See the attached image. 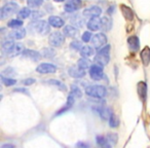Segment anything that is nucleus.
Wrapping results in <instances>:
<instances>
[{
    "label": "nucleus",
    "mask_w": 150,
    "mask_h": 148,
    "mask_svg": "<svg viewBox=\"0 0 150 148\" xmlns=\"http://www.w3.org/2000/svg\"><path fill=\"white\" fill-rule=\"evenodd\" d=\"M70 94H72L75 98H81L82 97V91L80 90V88L76 84H72L71 86V91Z\"/></svg>",
    "instance_id": "nucleus-29"
},
{
    "label": "nucleus",
    "mask_w": 150,
    "mask_h": 148,
    "mask_svg": "<svg viewBox=\"0 0 150 148\" xmlns=\"http://www.w3.org/2000/svg\"><path fill=\"white\" fill-rule=\"evenodd\" d=\"M25 50L26 48H25V46L23 45V43H21V42H17V43L15 44V46H13V50H11L7 56L11 57V58H13V57L19 56V55L23 54V52H25Z\"/></svg>",
    "instance_id": "nucleus-21"
},
{
    "label": "nucleus",
    "mask_w": 150,
    "mask_h": 148,
    "mask_svg": "<svg viewBox=\"0 0 150 148\" xmlns=\"http://www.w3.org/2000/svg\"><path fill=\"white\" fill-rule=\"evenodd\" d=\"M106 137H107V139L109 140L110 143H112V144L117 143V135L116 134H108Z\"/></svg>",
    "instance_id": "nucleus-39"
},
{
    "label": "nucleus",
    "mask_w": 150,
    "mask_h": 148,
    "mask_svg": "<svg viewBox=\"0 0 150 148\" xmlns=\"http://www.w3.org/2000/svg\"><path fill=\"white\" fill-rule=\"evenodd\" d=\"M90 72V76L92 79L96 80V81H99L101 80L103 77H104V71H103V67L99 66V65L95 64V65H92L88 70Z\"/></svg>",
    "instance_id": "nucleus-6"
},
{
    "label": "nucleus",
    "mask_w": 150,
    "mask_h": 148,
    "mask_svg": "<svg viewBox=\"0 0 150 148\" xmlns=\"http://www.w3.org/2000/svg\"><path fill=\"white\" fill-rule=\"evenodd\" d=\"M42 15H43V13H40V11H33V13H32V19L36 20V19H38V18L42 17Z\"/></svg>",
    "instance_id": "nucleus-41"
},
{
    "label": "nucleus",
    "mask_w": 150,
    "mask_h": 148,
    "mask_svg": "<svg viewBox=\"0 0 150 148\" xmlns=\"http://www.w3.org/2000/svg\"><path fill=\"white\" fill-rule=\"evenodd\" d=\"M120 9H121V13H122L123 17L127 21H132L134 19V13L132 11L131 7L127 6L125 4H121L120 5Z\"/></svg>",
    "instance_id": "nucleus-23"
},
{
    "label": "nucleus",
    "mask_w": 150,
    "mask_h": 148,
    "mask_svg": "<svg viewBox=\"0 0 150 148\" xmlns=\"http://www.w3.org/2000/svg\"><path fill=\"white\" fill-rule=\"evenodd\" d=\"M92 43L94 45V47L98 48H102L103 46L106 45L107 43V36L104 33H97L95 36H93L92 38Z\"/></svg>",
    "instance_id": "nucleus-7"
},
{
    "label": "nucleus",
    "mask_w": 150,
    "mask_h": 148,
    "mask_svg": "<svg viewBox=\"0 0 150 148\" xmlns=\"http://www.w3.org/2000/svg\"><path fill=\"white\" fill-rule=\"evenodd\" d=\"M94 60L95 63L99 66H106L110 61V45H105L102 48H100Z\"/></svg>",
    "instance_id": "nucleus-1"
},
{
    "label": "nucleus",
    "mask_w": 150,
    "mask_h": 148,
    "mask_svg": "<svg viewBox=\"0 0 150 148\" xmlns=\"http://www.w3.org/2000/svg\"><path fill=\"white\" fill-rule=\"evenodd\" d=\"M72 24L74 26H78V27H82V24H83V21H82L81 19H80V17H75V18H73L72 20Z\"/></svg>",
    "instance_id": "nucleus-38"
},
{
    "label": "nucleus",
    "mask_w": 150,
    "mask_h": 148,
    "mask_svg": "<svg viewBox=\"0 0 150 148\" xmlns=\"http://www.w3.org/2000/svg\"><path fill=\"white\" fill-rule=\"evenodd\" d=\"M48 24H50L52 27L54 28H62L64 27L65 25V22L62 18L58 17V16H50L48 18Z\"/></svg>",
    "instance_id": "nucleus-13"
},
{
    "label": "nucleus",
    "mask_w": 150,
    "mask_h": 148,
    "mask_svg": "<svg viewBox=\"0 0 150 148\" xmlns=\"http://www.w3.org/2000/svg\"><path fill=\"white\" fill-rule=\"evenodd\" d=\"M65 35L60 31H54L48 37V43L52 47H60L64 44Z\"/></svg>",
    "instance_id": "nucleus-5"
},
{
    "label": "nucleus",
    "mask_w": 150,
    "mask_h": 148,
    "mask_svg": "<svg viewBox=\"0 0 150 148\" xmlns=\"http://www.w3.org/2000/svg\"><path fill=\"white\" fill-rule=\"evenodd\" d=\"M22 82H23L24 86H31V84H33L35 82V79L34 78H26Z\"/></svg>",
    "instance_id": "nucleus-40"
},
{
    "label": "nucleus",
    "mask_w": 150,
    "mask_h": 148,
    "mask_svg": "<svg viewBox=\"0 0 150 148\" xmlns=\"http://www.w3.org/2000/svg\"><path fill=\"white\" fill-rule=\"evenodd\" d=\"M47 84H50V86H56V88H58L59 90L61 91H66V86H65L64 84H63L62 81H60V80H57V79H50L47 80Z\"/></svg>",
    "instance_id": "nucleus-28"
},
{
    "label": "nucleus",
    "mask_w": 150,
    "mask_h": 148,
    "mask_svg": "<svg viewBox=\"0 0 150 148\" xmlns=\"http://www.w3.org/2000/svg\"><path fill=\"white\" fill-rule=\"evenodd\" d=\"M63 33L66 37H70V38H73V37H76L78 35V29L75 26H72V25H67L64 27L63 29Z\"/></svg>",
    "instance_id": "nucleus-17"
},
{
    "label": "nucleus",
    "mask_w": 150,
    "mask_h": 148,
    "mask_svg": "<svg viewBox=\"0 0 150 148\" xmlns=\"http://www.w3.org/2000/svg\"><path fill=\"white\" fill-rule=\"evenodd\" d=\"M79 52L82 58H88V57H92L95 55V48L90 45H84Z\"/></svg>",
    "instance_id": "nucleus-26"
},
{
    "label": "nucleus",
    "mask_w": 150,
    "mask_h": 148,
    "mask_svg": "<svg viewBox=\"0 0 150 148\" xmlns=\"http://www.w3.org/2000/svg\"><path fill=\"white\" fill-rule=\"evenodd\" d=\"M94 110L98 113V115L104 120H109V118L111 117V115L113 114L112 111L108 107H103V106H97L96 108H94Z\"/></svg>",
    "instance_id": "nucleus-11"
},
{
    "label": "nucleus",
    "mask_w": 150,
    "mask_h": 148,
    "mask_svg": "<svg viewBox=\"0 0 150 148\" xmlns=\"http://www.w3.org/2000/svg\"><path fill=\"white\" fill-rule=\"evenodd\" d=\"M36 71L40 74H52L57 71V66L50 63H41L37 66Z\"/></svg>",
    "instance_id": "nucleus-8"
},
{
    "label": "nucleus",
    "mask_w": 150,
    "mask_h": 148,
    "mask_svg": "<svg viewBox=\"0 0 150 148\" xmlns=\"http://www.w3.org/2000/svg\"><path fill=\"white\" fill-rule=\"evenodd\" d=\"M42 3H43V0H27L28 6L32 7V8H36V7L41 6Z\"/></svg>",
    "instance_id": "nucleus-34"
},
{
    "label": "nucleus",
    "mask_w": 150,
    "mask_h": 148,
    "mask_svg": "<svg viewBox=\"0 0 150 148\" xmlns=\"http://www.w3.org/2000/svg\"><path fill=\"white\" fill-rule=\"evenodd\" d=\"M54 50H52V48H43L42 50V52H41V56L44 57V58H52L54 56Z\"/></svg>",
    "instance_id": "nucleus-36"
},
{
    "label": "nucleus",
    "mask_w": 150,
    "mask_h": 148,
    "mask_svg": "<svg viewBox=\"0 0 150 148\" xmlns=\"http://www.w3.org/2000/svg\"><path fill=\"white\" fill-rule=\"evenodd\" d=\"M15 44L16 43L13 41V39H11V38H7V39L3 40V42H2V50H3V52H4L6 55H8L9 52L13 50Z\"/></svg>",
    "instance_id": "nucleus-25"
},
{
    "label": "nucleus",
    "mask_w": 150,
    "mask_h": 148,
    "mask_svg": "<svg viewBox=\"0 0 150 148\" xmlns=\"http://www.w3.org/2000/svg\"><path fill=\"white\" fill-rule=\"evenodd\" d=\"M26 36V30L24 28H19V29H15L8 34V38L13 40H19L22 39Z\"/></svg>",
    "instance_id": "nucleus-18"
},
{
    "label": "nucleus",
    "mask_w": 150,
    "mask_h": 148,
    "mask_svg": "<svg viewBox=\"0 0 150 148\" xmlns=\"http://www.w3.org/2000/svg\"><path fill=\"white\" fill-rule=\"evenodd\" d=\"M23 57L30 59V60L34 61V62H37L41 58V52H36V50H25V52H23Z\"/></svg>",
    "instance_id": "nucleus-15"
},
{
    "label": "nucleus",
    "mask_w": 150,
    "mask_h": 148,
    "mask_svg": "<svg viewBox=\"0 0 150 148\" xmlns=\"http://www.w3.org/2000/svg\"><path fill=\"white\" fill-rule=\"evenodd\" d=\"M68 74L73 78H82L86 75V70L79 68L78 66H71L68 69Z\"/></svg>",
    "instance_id": "nucleus-12"
},
{
    "label": "nucleus",
    "mask_w": 150,
    "mask_h": 148,
    "mask_svg": "<svg viewBox=\"0 0 150 148\" xmlns=\"http://www.w3.org/2000/svg\"><path fill=\"white\" fill-rule=\"evenodd\" d=\"M108 123H109V125H110L111 127H117L119 125V120L115 114L111 115V117L109 118Z\"/></svg>",
    "instance_id": "nucleus-35"
},
{
    "label": "nucleus",
    "mask_w": 150,
    "mask_h": 148,
    "mask_svg": "<svg viewBox=\"0 0 150 148\" xmlns=\"http://www.w3.org/2000/svg\"><path fill=\"white\" fill-rule=\"evenodd\" d=\"M74 103H75V97L73 96L72 94H69L68 99H67L66 105H65V106L63 107L62 109H60V110H59L58 112L56 113V115H60V114H62V113H64V112H66V111H68L69 109H70L71 107H72L73 105H74Z\"/></svg>",
    "instance_id": "nucleus-19"
},
{
    "label": "nucleus",
    "mask_w": 150,
    "mask_h": 148,
    "mask_svg": "<svg viewBox=\"0 0 150 148\" xmlns=\"http://www.w3.org/2000/svg\"><path fill=\"white\" fill-rule=\"evenodd\" d=\"M111 28H112V19L109 16H105V17L101 18V29L107 32Z\"/></svg>",
    "instance_id": "nucleus-20"
},
{
    "label": "nucleus",
    "mask_w": 150,
    "mask_h": 148,
    "mask_svg": "<svg viewBox=\"0 0 150 148\" xmlns=\"http://www.w3.org/2000/svg\"><path fill=\"white\" fill-rule=\"evenodd\" d=\"M77 66L79 67V68L86 70V69H88V68H91V66H92V65L90 64V61H88V59L81 58V59H79V60H78Z\"/></svg>",
    "instance_id": "nucleus-30"
},
{
    "label": "nucleus",
    "mask_w": 150,
    "mask_h": 148,
    "mask_svg": "<svg viewBox=\"0 0 150 148\" xmlns=\"http://www.w3.org/2000/svg\"><path fill=\"white\" fill-rule=\"evenodd\" d=\"M127 44H129V47L133 52H138L140 50V40L137 36L132 35L127 38Z\"/></svg>",
    "instance_id": "nucleus-14"
},
{
    "label": "nucleus",
    "mask_w": 150,
    "mask_h": 148,
    "mask_svg": "<svg viewBox=\"0 0 150 148\" xmlns=\"http://www.w3.org/2000/svg\"><path fill=\"white\" fill-rule=\"evenodd\" d=\"M82 47H83L82 42L79 41V40H73V41L70 43V48L72 50H79L80 52Z\"/></svg>",
    "instance_id": "nucleus-32"
},
{
    "label": "nucleus",
    "mask_w": 150,
    "mask_h": 148,
    "mask_svg": "<svg viewBox=\"0 0 150 148\" xmlns=\"http://www.w3.org/2000/svg\"><path fill=\"white\" fill-rule=\"evenodd\" d=\"M82 2L81 0H69L65 3L64 5V9L67 13H74V11H78L81 6Z\"/></svg>",
    "instance_id": "nucleus-10"
},
{
    "label": "nucleus",
    "mask_w": 150,
    "mask_h": 148,
    "mask_svg": "<svg viewBox=\"0 0 150 148\" xmlns=\"http://www.w3.org/2000/svg\"><path fill=\"white\" fill-rule=\"evenodd\" d=\"M54 1H56V2H63L64 0H54Z\"/></svg>",
    "instance_id": "nucleus-43"
},
{
    "label": "nucleus",
    "mask_w": 150,
    "mask_h": 148,
    "mask_svg": "<svg viewBox=\"0 0 150 148\" xmlns=\"http://www.w3.org/2000/svg\"><path fill=\"white\" fill-rule=\"evenodd\" d=\"M1 148H16L15 145H13V144H3L2 146H1Z\"/></svg>",
    "instance_id": "nucleus-42"
},
{
    "label": "nucleus",
    "mask_w": 150,
    "mask_h": 148,
    "mask_svg": "<svg viewBox=\"0 0 150 148\" xmlns=\"http://www.w3.org/2000/svg\"><path fill=\"white\" fill-rule=\"evenodd\" d=\"M86 94L91 98H96V99H102L106 96L107 90L104 86L101 84H93V86H88L86 89Z\"/></svg>",
    "instance_id": "nucleus-2"
},
{
    "label": "nucleus",
    "mask_w": 150,
    "mask_h": 148,
    "mask_svg": "<svg viewBox=\"0 0 150 148\" xmlns=\"http://www.w3.org/2000/svg\"><path fill=\"white\" fill-rule=\"evenodd\" d=\"M97 144L100 148H111V143L105 136H97Z\"/></svg>",
    "instance_id": "nucleus-24"
},
{
    "label": "nucleus",
    "mask_w": 150,
    "mask_h": 148,
    "mask_svg": "<svg viewBox=\"0 0 150 148\" xmlns=\"http://www.w3.org/2000/svg\"><path fill=\"white\" fill-rule=\"evenodd\" d=\"M18 15H19L20 19H27V18L30 17V15H32V13L29 7H23L22 9H20Z\"/></svg>",
    "instance_id": "nucleus-31"
},
{
    "label": "nucleus",
    "mask_w": 150,
    "mask_h": 148,
    "mask_svg": "<svg viewBox=\"0 0 150 148\" xmlns=\"http://www.w3.org/2000/svg\"><path fill=\"white\" fill-rule=\"evenodd\" d=\"M141 61L144 66H148L150 63V48L148 46L144 47V50H141Z\"/></svg>",
    "instance_id": "nucleus-22"
},
{
    "label": "nucleus",
    "mask_w": 150,
    "mask_h": 148,
    "mask_svg": "<svg viewBox=\"0 0 150 148\" xmlns=\"http://www.w3.org/2000/svg\"><path fill=\"white\" fill-rule=\"evenodd\" d=\"M92 38H93V35H92V33H91L90 31H86L81 36V39H82V41H83V42L91 41V39H92Z\"/></svg>",
    "instance_id": "nucleus-37"
},
{
    "label": "nucleus",
    "mask_w": 150,
    "mask_h": 148,
    "mask_svg": "<svg viewBox=\"0 0 150 148\" xmlns=\"http://www.w3.org/2000/svg\"><path fill=\"white\" fill-rule=\"evenodd\" d=\"M18 8H19V6L15 2H9L6 3L5 5H3L2 8H1V11H0L1 20H5L7 18L11 17L13 15H15L18 11Z\"/></svg>",
    "instance_id": "nucleus-4"
},
{
    "label": "nucleus",
    "mask_w": 150,
    "mask_h": 148,
    "mask_svg": "<svg viewBox=\"0 0 150 148\" xmlns=\"http://www.w3.org/2000/svg\"><path fill=\"white\" fill-rule=\"evenodd\" d=\"M22 26H23V21H21V20H19V19L11 20V21L7 23V27L13 28V30L19 29V28H22Z\"/></svg>",
    "instance_id": "nucleus-27"
},
{
    "label": "nucleus",
    "mask_w": 150,
    "mask_h": 148,
    "mask_svg": "<svg viewBox=\"0 0 150 148\" xmlns=\"http://www.w3.org/2000/svg\"><path fill=\"white\" fill-rule=\"evenodd\" d=\"M83 16L86 18H99L102 15V8L100 6H97V5H92V6L88 7L83 11Z\"/></svg>",
    "instance_id": "nucleus-9"
},
{
    "label": "nucleus",
    "mask_w": 150,
    "mask_h": 148,
    "mask_svg": "<svg viewBox=\"0 0 150 148\" xmlns=\"http://www.w3.org/2000/svg\"><path fill=\"white\" fill-rule=\"evenodd\" d=\"M86 27L91 31H98L99 29H101V19L100 18H92L88 20Z\"/></svg>",
    "instance_id": "nucleus-16"
},
{
    "label": "nucleus",
    "mask_w": 150,
    "mask_h": 148,
    "mask_svg": "<svg viewBox=\"0 0 150 148\" xmlns=\"http://www.w3.org/2000/svg\"><path fill=\"white\" fill-rule=\"evenodd\" d=\"M1 80H2V84L6 86H11L17 84V80L16 79H13V78H11V77H5V76H2V75H1Z\"/></svg>",
    "instance_id": "nucleus-33"
},
{
    "label": "nucleus",
    "mask_w": 150,
    "mask_h": 148,
    "mask_svg": "<svg viewBox=\"0 0 150 148\" xmlns=\"http://www.w3.org/2000/svg\"><path fill=\"white\" fill-rule=\"evenodd\" d=\"M29 28L32 31L40 34V35H47L50 31V25L48 22L45 21H34L33 23L30 24Z\"/></svg>",
    "instance_id": "nucleus-3"
}]
</instances>
